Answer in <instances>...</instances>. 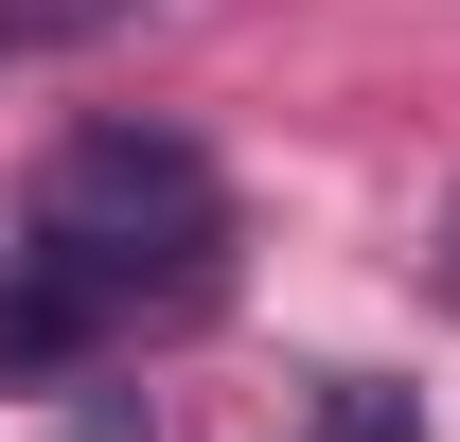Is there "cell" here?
<instances>
[{"mask_svg":"<svg viewBox=\"0 0 460 442\" xmlns=\"http://www.w3.org/2000/svg\"><path fill=\"white\" fill-rule=\"evenodd\" d=\"M443 301H460V213H443Z\"/></svg>","mask_w":460,"mask_h":442,"instance_id":"cell-4","label":"cell"},{"mask_svg":"<svg viewBox=\"0 0 460 442\" xmlns=\"http://www.w3.org/2000/svg\"><path fill=\"white\" fill-rule=\"evenodd\" d=\"M301 442H425V389H372V372H354V389H337Z\"/></svg>","mask_w":460,"mask_h":442,"instance_id":"cell-2","label":"cell"},{"mask_svg":"<svg viewBox=\"0 0 460 442\" xmlns=\"http://www.w3.org/2000/svg\"><path fill=\"white\" fill-rule=\"evenodd\" d=\"M89 18H124V0H0V71L54 54V36H89Z\"/></svg>","mask_w":460,"mask_h":442,"instance_id":"cell-3","label":"cell"},{"mask_svg":"<svg viewBox=\"0 0 460 442\" xmlns=\"http://www.w3.org/2000/svg\"><path fill=\"white\" fill-rule=\"evenodd\" d=\"M230 266V177L213 142H177V124H71L18 230H0V372H71V354H107V336L177 319V301H213Z\"/></svg>","mask_w":460,"mask_h":442,"instance_id":"cell-1","label":"cell"}]
</instances>
